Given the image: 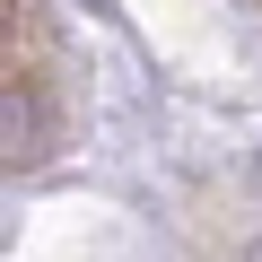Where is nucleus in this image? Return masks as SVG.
<instances>
[{"mask_svg": "<svg viewBox=\"0 0 262 262\" xmlns=\"http://www.w3.org/2000/svg\"><path fill=\"white\" fill-rule=\"evenodd\" d=\"M253 175H262V166H253Z\"/></svg>", "mask_w": 262, "mask_h": 262, "instance_id": "7ed1b4c3", "label": "nucleus"}, {"mask_svg": "<svg viewBox=\"0 0 262 262\" xmlns=\"http://www.w3.org/2000/svg\"><path fill=\"white\" fill-rule=\"evenodd\" d=\"M253 262H262V245H253Z\"/></svg>", "mask_w": 262, "mask_h": 262, "instance_id": "f03ea898", "label": "nucleus"}, {"mask_svg": "<svg viewBox=\"0 0 262 262\" xmlns=\"http://www.w3.org/2000/svg\"><path fill=\"white\" fill-rule=\"evenodd\" d=\"M9 18H18V9H9V0H0V35H9Z\"/></svg>", "mask_w": 262, "mask_h": 262, "instance_id": "f257e3e1", "label": "nucleus"}]
</instances>
